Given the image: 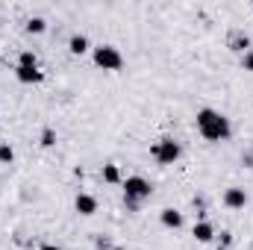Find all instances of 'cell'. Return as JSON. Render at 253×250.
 I'll return each instance as SVG.
<instances>
[{
	"label": "cell",
	"instance_id": "cell-8",
	"mask_svg": "<svg viewBox=\"0 0 253 250\" xmlns=\"http://www.w3.org/2000/svg\"><path fill=\"white\" fill-rule=\"evenodd\" d=\"M68 50H71L74 56H83V53L88 50V39H85V36H71V42H68Z\"/></svg>",
	"mask_w": 253,
	"mask_h": 250
},
{
	"label": "cell",
	"instance_id": "cell-5",
	"mask_svg": "<svg viewBox=\"0 0 253 250\" xmlns=\"http://www.w3.org/2000/svg\"><path fill=\"white\" fill-rule=\"evenodd\" d=\"M224 203H227L230 209H242V206L248 203V194H245V188H227V194H224Z\"/></svg>",
	"mask_w": 253,
	"mask_h": 250
},
{
	"label": "cell",
	"instance_id": "cell-4",
	"mask_svg": "<svg viewBox=\"0 0 253 250\" xmlns=\"http://www.w3.org/2000/svg\"><path fill=\"white\" fill-rule=\"evenodd\" d=\"M153 156L159 159V165H174L180 159V144L174 138H159V144L153 147Z\"/></svg>",
	"mask_w": 253,
	"mask_h": 250
},
{
	"label": "cell",
	"instance_id": "cell-9",
	"mask_svg": "<svg viewBox=\"0 0 253 250\" xmlns=\"http://www.w3.org/2000/svg\"><path fill=\"white\" fill-rule=\"evenodd\" d=\"M212 236H215V230H212V224H209V221L194 224V239H197V242H212Z\"/></svg>",
	"mask_w": 253,
	"mask_h": 250
},
{
	"label": "cell",
	"instance_id": "cell-18",
	"mask_svg": "<svg viewBox=\"0 0 253 250\" xmlns=\"http://www.w3.org/2000/svg\"><path fill=\"white\" fill-rule=\"evenodd\" d=\"M39 250H59V248H56V245H42Z\"/></svg>",
	"mask_w": 253,
	"mask_h": 250
},
{
	"label": "cell",
	"instance_id": "cell-13",
	"mask_svg": "<svg viewBox=\"0 0 253 250\" xmlns=\"http://www.w3.org/2000/svg\"><path fill=\"white\" fill-rule=\"evenodd\" d=\"M248 44H251V39H248V36H242V33H239V36H233V50H245Z\"/></svg>",
	"mask_w": 253,
	"mask_h": 250
},
{
	"label": "cell",
	"instance_id": "cell-15",
	"mask_svg": "<svg viewBox=\"0 0 253 250\" xmlns=\"http://www.w3.org/2000/svg\"><path fill=\"white\" fill-rule=\"evenodd\" d=\"M15 159V150L9 144H0V162H12Z\"/></svg>",
	"mask_w": 253,
	"mask_h": 250
},
{
	"label": "cell",
	"instance_id": "cell-10",
	"mask_svg": "<svg viewBox=\"0 0 253 250\" xmlns=\"http://www.w3.org/2000/svg\"><path fill=\"white\" fill-rule=\"evenodd\" d=\"M162 224L177 230V227H183V215H180L177 209H162Z\"/></svg>",
	"mask_w": 253,
	"mask_h": 250
},
{
	"label": "cell",
	"instance_id": "cell-14",
	"mask_svg": "<svg viewBox=\"0 0 253 250\" xmlns=\"http://www.w3.org/2000/svg\"><path fill=\"white\" fill-rule=\"evenodd\" d=\"M18 65H24V68H36V53L24 50V53H21V62H18Z\"/></svg>",
	"mask_w": 253,
	"mask_h": 250
},
{
	"label": "cell",
	"instance_id": "cell-1",
	"mask_svg": "<svg viewBox=\"0 0 253 250\" xmlns=\"http://www.w3.org/2000/svg\"><path fill=\"white\" fill-rule=\"evenodd\" d=\"M197 129L203 138L209 141H221V138H230V121L215 112V109H200L197 112Z\"/></svg>",
	"mask_w": 253,
	"mask_h": 250
},
{
	"label": "cell",
	"instance_id": "cell-2",
	"mask_svg": "<svg viewBox=\"0 0 253 250\" xmlns=\"http://www.w3.org/2000/svg\"><path fill=\"white\" fill-rule=\"evenodd\" d=\"M94 62L100 65L103 71H118V68L124 65V56L118 53V47H112V44H100V47H94Z\"/></svg>",
	"mask_w": 253,
	"mask_h": 250
},
{
	"label": "cell",
	"instance_id": "cell-16",
	"mask_svg": "<svg viewBox=\"0 0 253 250\" xmlns=\"http://www.w3.org/2000/svg\"><path fill=\"white\" fill-rule=\"evenodd\" d=\"M242 65H245V71H253V50H248V53H245Z\"/></svg>",
	"mask_w": 253,
	"mask_h": 250
},
{
	"label": "cell",
	"instance_id": "cell-17",
	"mask_svg": "<svg viewBox=\"0 0 253 250\" xmlns=\"http://www.w3.org/2000/svg\"><path fill=\"white\" fill-rule=\"evenodd\" d=\"M42 144H44V147H50V144H53V129H44V135H42Z\"/></svg>",
	"mask_w": 253,
	"mask_h": 250
},
{
	"label": "cell",
	"instance_id": "cell-7",
	"mask_svg": "<svg viewBox=\"0 0 253 250\" xmlns=\"http://www.w3.org/2000/svg\"><path fill=\"white\" fill-rule=\"evenodd\" d=\"M15 77H18L21 83H39V80H42V71H36V68H24V65H18V68H15Z\"/></svg>",
	"mask_w": 253,
	"mask_h": 250
},
{
	"label": "cell",
	"instance_id": "cell-6",
	"mask_svg": "<svg viewBox=\"0 0 253 250\" xmlns=\"http://www.w3.org/2000/svg\"><path fill=\"white\" fill-rule=\"evenodd\" d=\"M74 206H77L80 215H94V212H97V200H94L91 194H77Z\"/></svg>",
	"mask_w": 253,
	"mask_h": 250
},
{
	"label": "cell",
	"instance_id": "cell-12",
	"mask_svg": "<svg viewBox=\"0 0 253 250\" xmlns=\"http://www.w3.org/2000/svg\"><path fill=\"white\" fill-rule=\"evenodd\" d=\"M44 27H47L44 18H30L27 21V33H44Z\"/></svg>",
	"mask_w": 253,
	"mask_h": 250
},
{
	"label": "cell",
	"instance_id": "cell-3",
	"mask_svg": "<svg viewBox=\"0 0 253 250\" xmlns=\"http://www.w3.org/2000/svg\"><path fill=\"white\" fill-rule=\"evenodd\" d=\"M150 183L144 177H126L124 180V194H126V203H135V200H144L150 197Z\"/></svg>",
	"mask_w": 253,
	"mask_h": 250
},
{
	"label": "cell",
	"instance_id": "cell-20",
	"mask_svg": "<svg viewBox=\"0 0 253 250\" xmlns=\"http://www.w3.org/2000/svg\"><path fill=\"white\" fill-rule=\"evenodd\" d=\"M224 250H227V248H224Z\"/></svg>",
	"mask_w": 253,
	"mask_h": 250
},
{
	"label": "cell",
	"instance_id": "cell-19",
	"mask_svg": "<svg viewBox=\"0 0 253 250\" xmlns=\"http://www.w3.org/2000/svg\"><path fill=\"white\" fill-rule=\"evenodd\" d=\"M112 250H124V248H112Z\"/></svg>",
	"mask_w": 253,
	"mask_h": 250
},
{
	"label": "cell",
	"instance_id": "cell-11",
	"mask_svg": "<svg viewBox=\"0 0 253 250\" xmlns=\"http://www.w3.org/2000/svg\"><path fill=\"white\" fill-rule=\"evenodd\" d=\"M103 180H106V183H118V180H121L118 165H103Z\"/></svg>",
	"mask_w": 253,
	"mask_h": 250
}]
</instances>
